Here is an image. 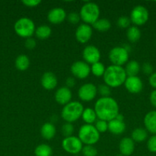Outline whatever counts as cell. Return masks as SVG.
I'll list each match as a JSON object with an SVG mask.
<instances>
[{
    "label": "cell",
    "mask_w": 156,
    "mask_h": 156,
    "mask_svg": "<svg viewBox=\"0 0 156 156\" xmlns=\"http://www.w3.org/2000/svg\"><path fill=\"white\" fill-rule=\"evenodd\" d=\"M116 156H123L122 155H121V154H119V155H116Z\"/></svg>",
    "instance_id": "obj_46"
},
{
    "label": "cell",
    "mask_w": 156,
    "mask_h": 156,
    "mask_svg": "<svg viewBox=\"0 0 156 156\" xmlns=\"http://www.w3.org/2000/svg\"><path fill=\"white\" fill-rule=\"evenodd\" d=\"M41 84L45 90H53L58 85L57 76L52 72H45L41 78Z\"/></svg>",
    "instance_id": "obj_17"
},
{
    "label": "cell",
    "mask_w": 156,
    "mask_h": 156,
    "mask_svg": "<svg viewBox=\"0 0 156 156\" xmlns=\"http://www.w3.org/2000/svg\"><path fill=\"white\" fill-rule=\"evenodd\" d=\"M78 138L85 146H93L99 142L100 133L93 124H84L78 132Z\"/></svg>",
    "instance_id": "obj_5"
},
{
    "label": "cell",
    "mask_w": 156,
    "mask_h": 156,
    "mask_svg": "<svg viewBox=\"0 0 156 156\" xmlns=\"http://www.w3.org/2000/svg\"><path fill=\"white\" fill-rule=\"evenodd\" d=\"M15 67L19 71H25L30 66V59L24 54H21L16 58L15 62Z\"/></svg>",
    "instance_id": "obj_24"
},
{
    "label": "cell",
    "mask_w": 156,
    "mask_h": 156,
    "mask_svg": "<svg viewBox=\"0 0 156 156\" xmlns=\"http://www.w3.org/2000/svg\"><path fill=\"white\" fill-rule=\"evenodd\" d=\"M93 34V28L90 25L87 24H80L75 31L76 40L80 44H86L91 39Z\"/></svg>",
    "instance_id": "obj_13"
},
{
    "label": "cell",
    "mask_w": 156,
    "mask_h": 156,
    "mask_svg": "<svg viewBox=\"0 0 156 156\" xmlns=\"http://www.w3.org/2000/svg\"><path fill=\"white\" fill-rule=\"evenodd\" d=\"M141 30L137 26H130L126 31L127 39L129 42L136 43L141 38Z\"/></svg>",
    "instance_id": "obj_25"
},
{
    "label": "cell",
    "mask_w": 156,
    "mask_h": 156,
    "mask_svg": "<svg viewBox=\"0 0 156 156\" xmlns=\"http://www.w3.org/2000/svg\"><path fill=\"white\" fill-rule=\"evenodd\" d=\"M61 132L62 134L64 136V137H68L73 136L74 133V126L73 123H65L61 127Z\"/></svg>",
    "instance_id": "obj_31"
},
{
    "label": "cell",
    "mask_w": 156,
    "mask_h": 156,
    "mask_svg": "<svg viewBox=\"0 0 156 156\" xmlns=\"http://www.w3.org/2000/svg\"><path fill=\"white\" fill-rule=\"evenodd\" d=\"M149 101L151 105L156 108V89L153 90L151 92V94H150Z\"/></svg>",
    "instance_id": "obj_42"
},
{
    "label": "cell",
    "mask_w": 156,
    "mask_h": 156,
    "mask_svg": "<svg viewBox=\"0 0 156 156\" xmlns=\"http://www.w3.org/2000/svg\"><path fill=\"white\" fill-rule=\"evenodd\" d=\"M70 72L78 79H86L91 73L90 65L84 61H76L73 62L70 66Z\"/></svg>",
    "instance_id": "obj_10"
},
{
    "label": "cell",
    "mask_w": 156,
    "mask_h": 156,
    "mask_svg": "<svg viewBox=\"0 0 156 156\" xmlns=\"http://www.w3.org/2000/svg\"><path fill=\"white\" fill-rule=\"evenodd\" d=\"M125 129H126V125L124 121L113 119L108 122V130L114 135H121L125 132Z\"/></svg>",
    "instance_id": "obj_20"
},
{
    "label": "cell",
    "mask_w": 156,
    "mask_h": 156,
    "mask_svg": "<svg viewBox=\"0 0 156 156\" xmlns=\"http://www.w3.org/2000/svg\"><path fill=\"white\" fill-rule=\"evenodd\" d=\"M92 26L99 32H106L111 27V22L106 18H99Z\"/></svg>",
    "instance_id": "obj_27"
},
{
    "label": "cell",
    "mask_w": 156,
    "mask_h": 156,
    "mask_svg": "<svg viewBox=\"0 0 156 156\" xmlns=\"http://www.w3.org/2000/svg\"><path fill=\"white\" fill-rule=\"evenodd\" d=\"M119 152L123 156H130L135 151V142L131 137H124L119 144Z\"/></svg>",
    "instance_id": "obj_18"
},
{
    "label": "cell",
    "mask_w": 156,
    "mask_h": 156,
    "mask_svg": "<svg viewBox=\"0 0 156 156\" xmlns=\"http://www.w3.org/2000/svg\"><path fill=\"white\" fill-rule=\"evenodd\" d=\"M147 148L152 153H156V135H152L147 141Z\"/></svg>",
    "instance_id": "obj_36"
},
{
    "label": "cell",
    "mask_w": 156,
    "mask_h": 156,
    "mask_svg": "<svg viewBox=\"0 0 156 156\" xmlns=\"http://www.w3.org/2000/svg\"><path fill=\"white\" fill-rule=\"evenodd\" d=\"M131 21H130L129 17L127 16H121L118 18L117 20V25L118 27L121 28H127L130 27Z\"/></svg>",
    "instance_id": "obj_35"
},
{
    "label": "cell",
    "mask_w": 156,
    "mask_h": 156,
    "mask_svg": "<svg viewBox=\"0 0 156 156\" xmlns=\"http://www.w3.org/2000/svg\"><path fill=\"white\" fill-rule=\"evenodd\" d=\"M127 76H137L141 70V66L136 60L128 61L125 68Z\"/></svg>",
    "instance_id": "obj_22"
},
{
    "label": "cell",
    "mask_w": 156,
    "mask_h": 156,
    "mask_svg": "<svg viewBox=\"0 0 156 156\" xmlns=\"http://www.w3.org/2000/svg\"><path fill=\"white\" fill-rule=\"evenodd\" d=\"M72 92L70 88L64 86L58 88L54 94V99L58 105L64 106L71 101Z\"/></svg>",
    "instance_id": "obj_15"
},
{
    "label": "cell",
    "mask_w": 156,
    "mask_h": 156,
    "mask_svg": "<svg viewBox=\"0 0 156 156\" xmlns=\"http://www.w3.org/2000/svg\"><path fill=\"white\" fill-rule=\"evenodd\" d=\"M80 17L84 24L93 25L99 18L100 10L96 3L87 2L83 5L80 10Z\"/></svg>",
    "instance_id": "obj_4"
},
{
    "label": "cell",
    "mask_w": 156,
    "mask_h": 156,
    "mask_svg": "<svg viewBox=\"0 0 156 156\" xmlns=\"http://www.w3.org/2000/svg\"><path fill=\"white\" fill-rule=\"evenodd\" d=\"M14 30L19 37L23 38H30L35 33V24L31 18L23 17L19 18L14 25Z\"/></svg>",
    "instance_id": "obj_6"
},
{
    "label": "cell",
    "mask_w": 156,
    "mask_h": 156,
    "mask_svg": "<svg viewBox=\"0 0 156 156\" xmlns=\"http://www.w3.org/2000/svg\"><path fill=\"white\" fill-rule=\"evenodd\" d=\"M94 111L97 118L110 122L119 114V107L117 101L111 97H101L94 105Z\"/></svg>",
    "instance_id": "obj_1"
},
{
    "label": "cell",
    "mask_w": 156,
    "mask_h": 156,
    "mask_svg": "<svg viewBox=\"0 0 156 156\" xmlns=\"http://www.w3.org/2000/svg\"><path fill=\"white\" fill-rule=\"evenodd\" d=\"M41 135L44 140H50L56 135V127L52 123H45L41 127Z\"/></svg>",
    "instance_id": "obj_21"
},
{
    "label": "cell",
    "mask_w": 156,
    "mask_h": 156,
    "mask_svg": "<svg viewBox=\"0 0 156 156\" xmlns=\"http://www.w3.org/2000/svg\"><path fill=\"white\" fill-rule=\"evenodd\" d=\"M94 126L99 133H105L108 130V122L98 119L95 122Z\"/></svg>",
    "instance_id": "obj_32"
},
{
    "label": "cell",
    "mask_w": 156,
    "mask_h": 156,
    "mask_svg": "<svg viewBox=\"0 0 156 156\" xmlns=\"http://www.w3.org/2000/svg\"><path fill=\"white\" fill-rule=\"evenodd\" d=\"M81 152L84 156H96L98 154L97 149L93 146H84Z\"/></svg>",
    "instance_id": "obj_33"
},
{
    "label": "cell",
    "mask_w": 156,
    "mask_h": 156,
    "mask_svg": "<svg viewBox=\"0 0 156 156\" xmlns=\"http://www.w3.org/2000/svg\"><path fill=\"white\" fill-rule=\"evenodd\" d=\"M61 145H62L63 149L66 152L71 155H76L81 152L84 147L80 140L78 138V136H75L64 137Z\"/></svg>",
    "instance_id": "obj_9"
},
{
    "label": "cell",
    "mask_w": 156,
    "mask_h": 156,
    "mask_svg": "<svg viewBox=\"0 0 156 156\" xmlns=\"http://www.w3.org/2000/svg\"><path fill=\"white\" fill-rule=\"evenodd\" d=\"M149 18L148 11L145 6L136 5L132 9L130 13V21L135 26H142L148 21Z\"/></svg>",
    "instance_id": "obj_7"
},
{
    "label": "cell",
    "mask_w": 156,
    "mask_h": 156,
    "mask_svg": "<svg viewBox=\"0 0 156 156\" xmlns=\"http://www.w3.org/2000/svg\"><path fill=\"white\" fill-rule=\"evenodd\" d=\"M52 154H53L52 148L45 143L38 145L35 149V156H51Z\"/></svg>",
    "instance_id": "obj_29"
},
{
    "label": "cell",
    "mask_w": 156,
    "mask_h": 156,
    "mask_svg": "<svg viewBox=\"0 0 156 156\" xmlns=\"http://www.w3.org/2000/svg\"><path fill=\"white\" fill-rule=\"evenodd\" d=\"M155 44H156V40H155Z\"/></svg>",
    "instance_id": "obj_47"
},
{
    "label": "cell",
    "mask_w": 156,
    "mask_h": 156,
    "mask_svg": "<svg viewBox=\"0 0 156 156\" xmlns=\"http://www.w3.org/2000/svg\"><path fill=\"white\" fill-rule=\"evenodd\" d=\"M131 138L135 143H142L148 138V132L143 128H136L132 132Z\"/></svg>",
    "instance_id": "obj_26"
},
{
    "label": "cell",
    "mask_w": 156,
    "mask_h": 156,
    "mask_svg": "<svg viewBox=\"0 0 156 156\" xmlns=\"http://www.w3.org/2000/svg\"><path fill=\"white\" fill-rule=\"evenodd\" d=\"M148 82H149V85L153 88L156 89V72L155 73H153L151 76H149Z\"/></svg>",
    "instance_id": "obj_41"
},
{
    "label": "cell",
    "mask_w": 156,
    "mask_h": 156,
    "mask_svg": "<svg viewBox=\"0 0 156 156\" xmlns=\"http://www.w3.org/2000/svg\"><path fill=\"white\" fill-rule=\"evenodd\" d=\"M36 41L32 37L27 38L25 40V42H24V46H25V47L28 50H33V49H35V47H36Z\"/></svg>",
    "instance_id": "obj_39"
},
{
    "label": "cell",
    "mask_w": 156,
    "mask_h": 156,
    "mask_svg": "<svg viewBox=\"0 0 156 156\" xmlns=\"http://www.w3.org/2000/svg\"><path fill=\"white\" fill-rule=\"evenodd\" d=\"M90 71L93 76H96V77H101V76H103L104 73H105L106 67L103 63L98 62L91 65Z\"/></svg>",
    "instance_id": "obj_30"
},
{
    "label": "cell",
    "mask_w": 156,
    "mask_h": 156,
    "mask_svg": "<svg viewBox=\"0 0 156 156\" xmlns=\"http://www.w3.org/2000/svg\"><path fill=\"white\" fill-rule=\"evenodd\" d=\"M97 93H99L101 97H110L111 88L106 84H100L97 88Z\"/></svg>",
    "instance_id": "obj_34"
},
{
    "label": "cell",
    "mask_w": 156,
    "mask_h": 156,
    "mask_svg": "<svg viewBox=\"0 0 156 156\" xmlns=\"http://www.w3.org/2000/svg\"><path fill=\"white\" fill-rule=\"evenodd\" d=\"M84 110V106L80 102L71 101L63 107L61 117L66 123H73L80 118Z\"/></svg>",
    "instance_id": "obj_3"
},
{
    "label": "cell",
    "mask_w": 156,
    "mask_h": 156,
    "mask_svg": "<svg viewBox=\"0 0 156 156\" xmlns=\"http://www.w3.org/2000/svg\"><path fill=\"white\" fill-rule=\"evenodd\" d=\"M41 1L40 0H24V1H22V3L24 5L30 8L36 7L39 4H41Z\"/></svg>",
    "instance_id": "obj_40"
},
{
    "label": "cell",
    "mask_w": 156,
    "mask_h": 156,
    "mask_svg": "<svg viewBox=\"0 0 156 156\" xmlns=\"http://www.w3.org/2000/svg\"><path fill=\"white\" fill-rule=\"evenodd\" d=\"M122 47H123V48L125 49V50H127V51H128V53H129L130 50H131V47H130V46L128 45V44H124V45L122 46Z\"/></svg>",
    "instance_id": "obj_45"
},
{
    "label": "cell",
    "mask_w": 156,
    "mask_h": 156,
    "mask_svg": "<svg viewBox=\"0 0 156 156\" xmlns=\"http://www.w3.org/2000/svg\"><path fill=\"white\" fill-rule=\"evenodd\" d=\"M115 119H116V120H120V121H124V117H123V115L121 114H118L117 117H116Z\"/></svg>",
    "instance_id": "obj_44"
},
{
    "label": "cell",
    "mask_w": 156,
    "mask_h": 156,
    "mask_svg": "<svg viewBox=\"0 0 156 156\" xmlns=\"http://www.w3.org/2000/svg\"><path fill=\"white\" fill-rule=\"evenodd\" d=\"M143 122L147 132L156 135V111H151L147 113Z\"/></svg>",
    "instance_id": "obj_19"
},
{
    "label": "cell",
    "mask_w": 156,
    "mask_h": 156,
    "mask_svg": "<svg viewBox=\"0 0 156 156\" xmlns=\"http://www.w3.org/2000/svg\"><path fill=\"white\" fill-rule=\"evenodd\" d=\"M81 118L85 122L86 124H93L96 121L97 116H96L94 109L91 108H87L83 111Z\"/></svg>",
    "instance_id": "obj_23"
},
{
    "label": "cell",
    "mask_w": 156,
    "mask_h": 156,
    "mask_svg": "<svg viewBox=\"0 0 156 156\" xmlns=\"http://www.w3.org/2000/svg\"><path fill=\"white\" fill-rule=\"evenodd\" d=\"M104 84L108 85L110 88H118L124 85L127 75L125 69L119 66L110 65L106 68L105 73L103 75Z\"/></svg>",
    "instance_id": "obj_2"
},
{
    "label": "cell",
    "mask_w": 156,
    "mask_h": 156,
    "mask_svg": "<svg viewBox=\"0 0 156 156\" xmlns=\"http://www.w3.org/2000/svg\"><path fill=\"white\" fill-rule=\"evenodd\" d=\"M75 84H76V81H75L74 78L68 77L66 79V87L67 88H73L75 86Z\"/></svg>",
    "instance_id": "obj_43"
},
{
    "label": "cell",
    "mask_w": 156,
    "mask_h": 156,
    "mask_svg": "<svg viewBox=\"0 0 156 156\" xmlns=\"http://www.w3.org/2000/svg\"><path fill=\"white\" fill-rule=\"evenodd\" d=\"M109 59L112 65L122 66L128 60V52L122 47H115L109 53Z\"/></svg>",
    "instance_id": "obj_8"
},
{
    "label": "cell",
    "mask_w": 156,
    "mask_h": 156,
    "mask_svg": "<svg viewBox=\"0 0 156 156\" xmlns=\"http://www.w3.org/2000/svg\"><path fill=\"white\" fill-rule=\"evenodd\" d=\"M67 19L70 24H76L80 20V14L77 12H71L67 15Z\"/></svg>",
    "instance_id": "obj_37"
},
{
    "label": "cell",
    "mask_w": 156,
    "mask_h": 156,
    "mask_svg": "<svg viewBox=\"0 0 156 156\" xmlns=\"http://www.w3.org/2000/svg\"><path fill=\"white\" fill-rule=\"evenodd\" d=\"M67 18V13L62 8H54L47 14V20L53 24L62 23Z\"/></svg>",
    "instance_id": "obj_16"
},
{
    "label": "cell",
    "mask_w": 156,
    "mask_h": 156,
    "mask_svg": "<svg viewBox=\"0 0 156 156\" xmlns=\"http://www.w3.org/2000/svg\"><path fill=\"white\" fill-rule=\"evenodd\" d=\"M82 55L84 62L91 65L99 62L101 58L100 51L97 47L93 45L87 46L83 50Z\"/></svg>",
    "instance_id": "obj_12"
},
{
    "label": "cell",
    "mask_w": 156,
    "mask_h": 156,
    "mask_svg": "<svg viewBox=\"0 0 156 156\" xmlns=\"http://www.w3.org/2000/svg\"><path fill=\"white\" fill-rule=\"evenodd\" d=\"M124 86L125 89L132 94H139L142 91L143 82L139 76H127Z\"/></svg>",
    "instance_id": "obj_14"
},
{
    "label": "cell",
    "mask_w": 156,
    "mask_h": 156,
    "mask_svg": "<svg viewBox=\"0 0 156 156\" xmlns=\"http://www.w3.org/2000/svg\"><path fill=\"white\" fill-rule=\"evenodd\" d=\"M51 28L49 26L44 24L37 27L35 34L38 39L46 40L51 35Z\"/></svg>",
    "instance_id": "obj_28"
},
{
    "label": "cell",
    "mask_w": 156,
    "mask_h": 156,
    "mask_svg": "<svg viewBox=\"0 0 156 156\" xmlns=\"http://www.w3.org/2000/svg\"><path fill=\"white\" fill-rule=\"evenodd\" d=\"M77 94L79 98L83 101H91L97 94V88L93 83H85L80 87Z\"/></svg>",
    "instance_id": "obj_11"
},
{
    "label": "cell",
    "mask_w": 156,
    "mask_h": 156,
    "mask_svg": "<svg viewBox=\"0 0 156 156\" xmlns=\"http://www.w3.org/2000/svg\"><path fill=\"white\" fill-rule=\"evenodd\" d=\"M141 69H142V73L147 76H151L154 73L152 65L149 62H145V63L142 64V66H141Z\"/></svg>",
    "instance_id": "obj_38"
}]
</instances>
